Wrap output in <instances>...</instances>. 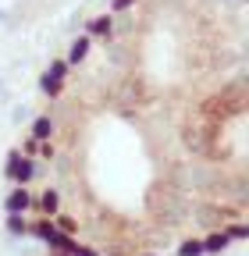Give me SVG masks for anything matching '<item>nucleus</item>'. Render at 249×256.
Returning <instances> with one entry per match:
<instances>
[{"instance_id": "obj_1", "label": "nucleus", "mask_w": 249, "mask_h": 256, "mask_svg": "<svg viewBox=\"0 0 249 256\" xmlns=\"http://www.w3.org/2000/svg\"><path fill=\"white\" fill-rule=\"evenodd\" d=\"M36 235H40L43 242H50V246H57V249H64V252H72V249H75V242H72L68 235H60V232L54 228V224H50V220H43V224H36Z\"/></svg>"}, {"instance_id": "obj_2", "label": "nucleus", "mask_w": 249, "mask_h": 256, "mask_svg": "<svg viewBox=\"0 0 249 256\" xmlns=\"http://www.w3.org/2000/svg\"><path fill=\"white\" fill-rule=\"evenodd\" d=\"M8 174H11V178H18V182H28V178H32V164H28V160L11 156V168H8Z\"/></svg>"}, {"instance_id": "obj_3", "label": "nucleus", "mask_w": 249, "mask_h": 256, "mask_svg": "<svg viewBox=\"0 0 249 256\" xmlns=\"http://www.w3.org/2000/svg\"><path fill=\"white\" fill-rule=\"evenodd\" d=\"M50 136H54V121L50 118H40L32 124V139H50Z\"/></svg>"}, {"instance_id": "obj_4", "label": "nucleus", "mask_w": 249, "mask_h": 256, "mask_svg": "<svg viewBox=\"0 0 249 256\" xmlns=\"http://www.w3.org/2000/svg\"><path fill=\"white\" fill-rule=\"evenodd\" d=\"M228 246V235H210L206 242H203V252H221Z\"/></svg>"}, {"instance_id": "obj_5", "label": "nucleus", "mask_w": 249, "mask_h": 256, "mask_svg": "<svg viewBox=\"0 0 249 256\" xmlns=\"http://www.w3.org/2000/svg\"><path fill=\"white\" fill-rule=\"evenodd\" d=\"M25 206H28V192H25V188L14 192V196L8 200V210H11V214H18V210H25Z\"/></svg>"}, {"instance_id": "obj_6", "label": "nucleus", "mask_w": 249, "mask_h": 256, "mask_svg": "<svg viewBox=\"0 0 249 256\" xmlns=\"http://www.w3.org/2000/svg\"><path fill=\"white\" fill-rule=\"evenodd\" d=\"M89 32H92V36H110V18H92Z\"/></svg>"}, {"instance_id": "obj_7", "label": "nucleus", "mask_w": 249, "mask_h": 256, "mask_svg": "<svg viewBox=\"0 0 249 256\" xmlns=\"http://www.w3.org/2000/svg\"><path fill=\"white\" fill-rule=\"evenodd\" d=\"M89 54V40L82 36V40H75V46H72V60H82Z\"/></svg>"}, {"instance_id": "obj_8", "label": "nucleus", "mask_w": 249, "mask_h": 256, "mask_svg": "<svg viewBox=\"0 0 249 256\" xmlns=\"http://www.w3.org/2000/svg\"><path fill=\"white\" fill-rule=\"evenodd\" d=\"M40 203H43V210H50V214H54L60 200H57V192H43V200H40Z\"/></svg>"}, {"instance_id": "obj_9", "label": "nucleus", "mask_w": 249, "mask_h": 256, "mask_svg": "<svg viewBox=\"0 0 249 256\" xmlns=\"http://www.w3.org/2000/svg\"><path fill=\"white\" fill-rule=\"evenodd\" d=\"M178 252H182V256H200V252H203V242H185Z\"/></svg>"}, {"instance_id": "obj_10", "label": "nucleus", "mask_w": 249, "mask_h": 256, "mask_svg": "<svg viewBox=\"0 0 249 256\" xmlns=\"http://www.w3.org/2000/svg\"><path fill=\"white\" fill-rule=\"evenodd\" d=\"M8 228H11V232H25V220H22L18 214H11V220H8Z\"/></svg>"}, {"instance_id": "obj_11", "label": "nucleus", "mask_w": 249, "mask_h": 256, "mask_svg": "<svg viewBox=\"0 0 249 256\" xmlns=\"http://www.w3.org/2000/svg\"><path fill=\"white\" fill-rule=\"evenodd\" d=\"M136 0H114V11H124V8H132Z\"/></svg>"}, {"instance_id": "obj_12", "label": "nucleus", "mask_w": 249, "mask_h": 256, "mask_svg": "<svg viewBox=\"0 0 249 256\" xmlns=\"http://www.w3.org/2000/svg\"><path fill=\"white\" fill-rule=\"evenodd\" d=\"M72 252H75V256H96V252H92V249H78V246H75Z\"/></svg>"}]
</instances>
